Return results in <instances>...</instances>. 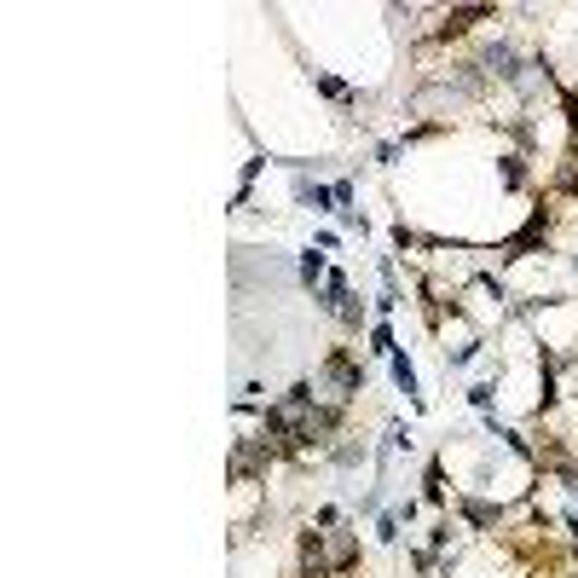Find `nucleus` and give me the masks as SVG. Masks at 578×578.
Listing matches in <instances>:
<instances>
[{
    "label": "nucleus",
    "instance_id": "obj_3",
    "mask_svg": "<svg viewBox=\"0 0 578 578\" xmlns=\"http://www.w3.org/2000/svg\"><path fill=\"white\" fill-rule=\"evenodd\" d=\"M318 87H324V93H330V99H353V93H347L342 82H335V75H318Z\"/></svg>",
    "mask_w": 578,
    "mask_h": 578
},
{
    "label": "nucleus",
    "instance_id": "obj_2",
    "mask_svg": "<svg viewBox=\"0 0 578 578\" xmlns=\"http://www.w3.org/2000/svg\"><path fill=\"white\" fill-rule=\"evenodd\" d=\"M301 278H307V283L324 278V254H307V261H301Z\"/></svg>",
    "mask_w": 578,
    "mask_h": 578
},
{
    "label": "nucleus",
    "instance_id": "obj_1",
    "mask_svg": "<svg viewBox=\"0 0 578 578\" xmlns=\"http://www.w3.org/2000/svg\"><path fill=\"white\" fill-rule=\"evenodd\" d=\"M371 353H376V359H393V353H399V347H393V330H388V324H376V330H371Z\"/></svg>",
    "mask_w": 578,
    "mask_h": 578
}]
</instances>
